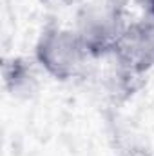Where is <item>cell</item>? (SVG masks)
Wrapping results in <instances>:
<instances>
[{"label":"cell","instance_id":"7a4b0ae2","mask_svg":"<svg viewBox=\"0 0 154 156\" xmlns=\"http://www.w3.org/2000/svg\"><path fill=\"white\" fill-rule=\"evenodd\" d=\"M127 24L121 22V7L114 0H94L80 15L76 33L91 56L111 55Z\"/></svg>","mask_w":154,"mask_h":156},{"label":"cell","instance_id":"277c9868","mask_svg":"<svg viewBox=\"0 0 154 156\" xmlns=\"http://www.w3.org/2000/svg\"><path fill=\"white\" fill-rule=\"evenodd\" d=\"M2 73H4V85L11 94L31 93L35 85V73L26 58L5 60Z\"/></svg>","mask_w":154,"mask_h":156},{"label":"cell","instance_id":"6da1fadb","mask_svg":"<svg viewBox=\"0 0 154 156\" xmlns=\"http://www.w3.org/2000/svg\"><path fill=\"white\" fill-rule=\"evenodd\" d=\"M35 58L47 75L65 82L76 78L85 69L91 55L76 29L49 26L38 37Z\"/></svg>","mask_w":154,"mask_h":156},{"label":"cell","instance_id":"8992f818","mask_svg":"<svg viewBox=\"0 0 154 156\" xmlns=\"http://www.w3.org/2000/svg\"><path fill=\"white\" fill-rule=\"evenodd\" d=\"M47 2H64V0H47Z\"/></svg>","mask_w":154,"mask_h":156},{"label":"cell","instance_id":"3957f363","mask_svg":"<svg viewBox=\"0 0 154 156\" xmlns=\"http://www.w3.org/2000/svg\"><path fill=\"white\" fill-rule=\"evenodd\" d=\"M129 75H142L154 67V24L147 18L127 24L111 53Z\"/></svg>","mask_w":154,"mask_h":156},{"label":"cell","instance_id":"5b68a950","mask_svg":"<svg viewBox=\"0 0 154 156\" xmlns=\"http://www.w3.org/2000/svg\"><path fill=\"white\" fill-rule=\"evenodd\" d=\"M143 7H145V18L154 24V0H143Z\"/></svg>","mask_w":154,"mask_h":156}]
</instances>
